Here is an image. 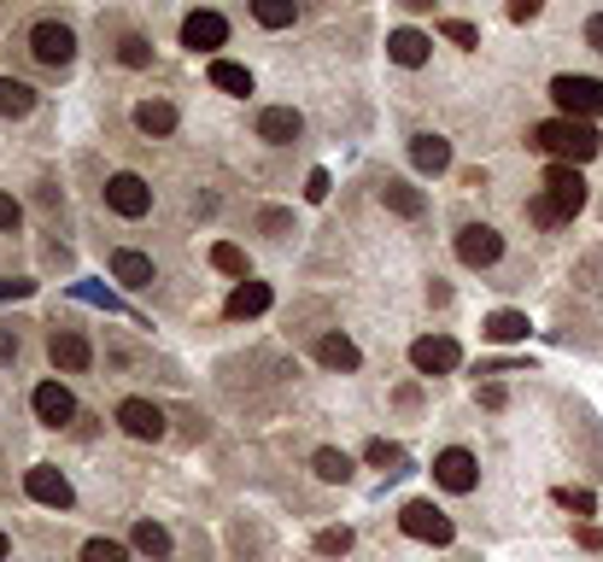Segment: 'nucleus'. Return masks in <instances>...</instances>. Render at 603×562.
Listing matches in <instances>:
<instances>
[{
    "instance_id": "nucleus-1",
    "label": "nucleus",
    "mask_w": 603,
    "mask_h": 562,
    "mask_svg": "<svg viewBox=\"0 0 603 562\" xmlns=\"http://www.w3.org/2000/svg\"><path fill=\"white\" fill-rule=\"evenodd\" d=\"M533 147L550 152L557 164H585V159H598V147H603V135L585 124V117H550V124L533 129Z\"/></svg>"
},
{
    "instance_id": "nucleus-2",
    "label": "nucleus",
    "mask_w": 603,
    "mask_h": 562,
    "mask_svg": "<svg viewBox=\"0 0 603 562\" xmlns=\"http://www.w3.org/2000/svg\"><path fill=\"white\" fill-rule=\"evenodd\" d=\"M550 94H557V106H562V117H603V82L598 77H557L550 82Z\"/></svg>"
},
{
    "instance_id": "nucleus-3",
    "label": "nucleus",
    "mask_w": 603,
    "mask_h": 562,
    "mask_svg": "<svg viewBox=\"0 0 603 562\" xmlns=\"http://www.w3.org/2000/svg\"><path fill=\"white\" fill-rule=\"evenodd\" d=\"M399 527H405L410 539H422V544H452V534H457L452 516H445V509H434L428 498L405 504V509H399Z\"/></svg>"
},
{
    "instance_id": "nucleus-4",
    "label": "nucleus",
    "mask_w": 603,
    "mask_h": 562,
    "mask_svg": "<svg viewBox=\"0 0 603 562\" xmlns=\"http://www.w3.org/2000/svg\"><path fill=\"white\" fill-rule=\"evenodd\" d=\"M410 364H417L422 375H452L463 364V346L452 334H422L417 346H410Z\"/></svg>"
},
{
    "instance_id": "nucleus-5",
    "label": "nucleus",
    "mask_w": 603,
    "mask_h": 562,
    "mask_svg": "<svg viewBox=\"0 0 603 562\" xmlns=\"http://www.w3.org/2000/svg\"><path fill=\"white\" fill-rule=\"evenodd\" d=\"M545 199H550L562 217H574V211L585 206V176H580L574 164H550V170H545Z\"/></svg>"
},
{
    "instance_id": "nucleus-6",
    "label": "nucleus",
    "mask_w": 603,
    "mask_h": 562,
    "mask_svg": "<svg viewBox=\"0 0 603 562\" xmlns=\"http://www.w3.org/2000/svg\"><path fill=\"white\" fill-rule=\"evenodd\" d=\"M30 54H36L42 65H54V71H59V65H71V59H77V36H71L65 24H54V19H47V24H36V30H30Z\"/></svg>"
},
{
    "instance_id": "nucleus-7",
    "label": "nucleus",
    "mask_w": 603,
    "mask_h": 562,
    "mask_svg": "<svg viewBox=\"0 0 603 562\" xmlns=\"http://www.w3.org/2000/svg\"><path fill=\"white\" fill-rule=\"evenodd\" d=\"M106 206L117 217H147L152 211V187L141 176H129V170H117V176L106 182Z\"/></svg>"
},
{
    "instance_id": "nucleus-8",
    "label": "nucleus",
    "mask_w": 603,
    "mask_h": 562,
    "mask_svg": "<svg viewBox=\"0 0 603 562\" xmlns=\"http://www.w3.org/2000/svg\"><path fill=\"white\" fill-rule=\"evenodd\" d=\"M457 259H463V264H475V269L498 264V259H504V234L487 229V223H469V229L457 234Z\"/></svg>"
},
{
    "instance_id": "nucleus-9",
    "label": "nucleus",
    "mask_w": 603,
    "mask_h": 562,
    "mask_svg": "<svg viewBox=\"0 0 603 562\" xmlns=\"http://www.w3.org/2000/svg\"><path fill=\"white\" fill-rule=\"evenodd\" d=\"M434 481L445 486V492H475V481H480V463L463 446H452V451H440L434 457Z\"/></svg>"
},
{
    "instance_id": "nucleus-10",
    "label": "nucleus",
    "mask_w": 603,
    "mask_h": 562,
    "mask_svg": "<svg viewBox=\"0 0 603 562\" xmlns=\"http://www.w3.org/2000/svg\"><path fill=\"white\" fill-rule=\"evenodd\" d=\"M24 492H30V498H36V504H47V509H71V504H77L71 481H65L59 469H47V463L24 474Z\"/></svg>"
},
{
    "instance_id": "nucleus-11",
    "label": "nucleus",
    "mask_w": 603,
    "mask_h": 562,
    "mask_svg": "<svg viewBox=\"0 0 603 562\" xmlns=\"http://www.w3.org/2000/svg\"><path fill=\"white\" fill-rule=\"evenodd\" d=\"M229 42V24L217 19V12H187L182 19V47H194V54H212V47Z\"/></svg>"
},
{
    "instance_id": "nucleus-12",
    "label": "nucleus",
    "mask_w": 603,
    "mask_h": 562,
    "mask_svg": "<svg viewBox=\"0 0 603 562\" xmlns=\"http://www.w3.org/2000/svg\"><path fill=\"white\" fill-rule=\"evenodd\" d=\"M117 422H124V434H135V439H159L164 434V411L147 404V399H124L117 404Z\"/></svg>"
},
{
    "instance_id": "nucleus-13",
    "label": "nucleus",
    "mask_w": 603,
    "mask_h": 562,
    "mask_svg": "<svg viewBox=\"0 0 603 562\" xmlns=\"http://www.w3.org/2000/svg\"><path fill=\"white\" fill-rule=\"evenodd\" d=\"M47 352H54V364L59 369H89L94 364V346H89V340H82L77 329H54V340H47Z\"/></svg>"
},
{
    "instance_id": "nucleus-14",
    "label": "nucleus",
    "mask_w": 603,
    "mask_h": 562,
    "mask_svg": "<svg viewBox=\"0 0 603 562\" xmlns=\"http://www.w3.org/2000/svg\"><path fill=\"white\" fill-rule=\"evenodd\" d=\"M36 416L47 422V428H65V422L77 416V399L65 393L59 381H42V387H36Z\"/></svg>"
},
{
    "instance_id": "nucleus-15",
    "label": "nucleus",
    "mask_w": 603,
    "mask_h": 562,
    "mask_svg": "<svg viewBox=\"0 0 603 562\" xmlns=\"http://www.w3.org/2000/svg\"><path fill=\"white\" fill-rule=\"evenodd\" d=\"M299 129H305V117L293 112V106H270V112H258V135H264V141H299Z\"/></svg>"
},
{
    "instance_id": "nucleus-16",
    "label": "nucleus",
    "mask_w": 603,
    "mask_h": 562,
    "mask_svg": "<svg viewBox=\"0 0 603 562\" xmlns=\"http://www.w3.org/2000/svg\"><path fill=\"white\" fill-rule=\"evenodd\" d=\"M264 311H270V282H252V276H247V282L229 294V317L247 322V317H264Z\"/></svg>"
},
{
    "instance_id": "nucleus-17",
    "label": "nucleus",
    "mask_w": 603,
    "mask_h": 562,
    "mask_svg": "<svg viewBox=\"0 0 603 562\" xmlns=\"http://www.w3.org/2000/svg\"><path fill=\"white\" fill-rule=\"evenodd\" d=\"M410 164L440 176V170L452 164V141H445V135H417V141H410Z\"/></svg>"
},
{
    "instance_id": "nucleus-18",
    "label": "nucleus",
    "mask_w": 603,
    "mask_h": 562,
    "mask_svg": "<svg viewBox=\"0 0 603 562\" xmlns=\"http://www.w3.org/2000/svg\"><path fill=\"white\" fill-rule=\"evenodd\" d=\"M428 47L434 42H428L422 30H392L387 36V54H392V65H405V71H417V65L428 59Z\"/></svg>"
},
{
    "instance_id": "nucleus-19",
    "label": "nucleus",
    "mask_w": 603,
    "mask_h": 562,
    "mask_svg": "<svg viewBox=\"0 0 603 562\" xmlns=\"http://www.w3.org/2000/svg\"><path fill=\"white\" fill-rule=\"evenodd\" d=\"M112 276L124 282V287H147V282H152V259H147V252L117 246V252H112Z\"/></svg>"
},
{
    "instance_id": "nucleus-20",
    "label": "nucleus",
    "mask_w": 603,
    "mask_h": 562,
    "mask_svg": "<svg viewBox=\"0 0 603 562\" xmlns=\"http://www.w3.org/2000/svg\"><path fill=\"white\" fill-rule=\"evenodd\" d=\"M205 77H212V89H223V94H240V100L252 94V71H247V65H235V59H212V71H205Z\"/></svg>"
},
{
    "instance_id": "nucleus-21",
    "label": "nucleus",
    "mask_w": 603,
    "mask_h": 562,
    "mask_svg": "<svg viewBox=\"0 0 603 562\" xmlns=\"http://www.w3.org/2000/svg\"><path fill=\"white\" fill-rule=\"evenodd\" d=\"M36 112V89L19 77H0V117H30Z\"/></svg>"
},
{
    "instance_id": "nucleus-22",
    "label": "nucleus",
    "mask_w": 603,
    "mask_h": 562,
    "mask_svg": "<svg viewBox=\"0 0 603 562\" xmlns=\"http://www.w3.org/2000/svg\"><path fill=\"white\" fill-rule=\"evenodd\" d=\"M317 357H322V364H329V369H357V364H364V352H357L346 334H322Z\"/></svg>"
},
{
    "instance_id": "nucleus-23",
    "label": "nucleus",
    "mask_w": 603,
    "mask_h": 562,
    "mask_svg": "<svg viewBox=\"0 0 603 562\" xmlns=\"http://www.w3.org/2000/svg\"><path fill=\"white\" fill-rule=\"evenodd\" d=\"M135 124L147 135H170L177 129V106H170V100H141V106H135Z\"/></svg>"
},
{
    "instance_id": "nucleus-24",
    "label": "nucleus",
    "mask_w": 603,
    "mask_h": 562,
    "mask_svg": "<svg viewBox=\"0 0 603 562\" xmlns=\"http://www.w3.org/2000/svg\"><path fill=\"white\" fill-rule=\"evenodd\" d=\"M527 329H533V322H527L522 311H492V317H487V340H498V346H510V340H527Z\"/></svg>"
},
{
    "instance_id": "nucleus-25",
    "label": "nucleus",
    "mask_w": 603,
    "mask_h": 562,
    "mask_svg": "<svg viewBox=\"0 0 603 562\" xmlns=\"http://www.w3.org/2000/svg\"><path fill=\"white\" fill-rule=\"evenodd\" d=\"M382 199H387V211H399V217H422V206H428V199H422L410 182H387Z\"/></svg>"
},
{
    "instance_id": "nucleus-26",
    "label": "nucleus",
    "mask_w": 603,
    "mask_h": 562,
    "mask_svg": "<svg viewBox=\"0 0 603 562\" xmlns=\"http://www.w3.org/2000/svg\"><path fill=\"white\" fill-rule=\"evenodd\" d=\"M311 469L322 474V481H340V486L352 481V457H346V451H334V446H322V451L311 457Z\"/></svg>"
},
{
    "instance_id": "nucleus-27",
    "label": "nucleus",
    "mask_w": 603,
    "mask_h": 562,
    "mask_svg": "<svg viewBox=\"0 0 603 562\" xmlns=\"http://www.w3.org/2000/svg\"><path fill=\"white\" fill-rule=\"evenodd\" d=\"M293 12H299L293 0H252V19L264 24V30H287V24H293Z\"/></svg>"
},
{
    "instance_id": "nucleus-28",
    "label": "nucleus",
    "mask_w": 603,
    "mask_h": 562,
    "mask_svg": "<svg viewBox=\"0 0 603 562\" xmlns=\"http://www.w3.org/2000/svg\"><path fill=\"white\" fill-rule=\"evenodd\" d=\"M135 551L141 557H170V534L159 521H135Z\"/></svg>"
},
{
    "instance_id": "nucleus-29",
    "label": "nucleus",
    "mask_w": 603,
    "mask_h": 562,
    "mask_svg": "<svg viewBox=\"0 0 603 562\" xmlns=\"http://www.w3.org/2000/svg\"><path fill=\"white\" fill-rule=\"evenodd\" d=\"M212 264L223 269V276H240V282L252 276V269H247V252H240L235 241H217V246H212Z\"/></svg>"
},
{
    "instance_id": "nucleus-30",
    "label": "nucleus",
    "mask_w": 603,
    "mask_h": 562,
    "mask_svg": "<svg viewBox=\"0 0 603 562\" xmlns=\"http://www.w3.org/2000/svg\"><path fill=\"white\" fill-rule=\"evenodd\" d=\"M364 457H369L375 469H387V474H399V469H405V451L392 446V439H369V451H364Z\"/></svg>"
},
{
    "instance_id": "nucleus-31",
    "label": "nucleus",
    "mask_w": 603,
    "mask_h": 562,
    "mask_svg": "<svg viewBox=\"0 0 603 562\" xmlns=\"http://www.w3.org/2000/svg\"><path fill=\"white\" fill-rule=\"evenodd\" d=\"M82 562H129L124 544H112V539H89L82 544Z\"/></svg>"
},
{
    "instance_id": "nucleus-32",
    "label": "nucleus",
    "mask_w": 603,
    "mask_h": 562,
    "mask_svg": "<svg viewBox=\"0 0 603 562\" xmlns=\"http://www.w3.org/2000/svg\"><path fill=\"white\" fill-rule=\"evenodd\" d=\"M317 551L322 557H346L352 551V527H329V534H317Z\"/></svg>"
},
{
    "instance_id": "nucleus-33",
    "label": "nucleus",
    "mask_w": 603,
    "mask_h": 562,
    "mask_svg": "<svg viewBox=\"0 0 603 562\" xmlns=\"http://www.w3.org/2000/svg\"><path fill=\"white\" fill-rule=\"evenodd\" d=\"M445 42H457V47H480V30H475V24H463V19H445Z\"/></svg>"
},
{
    "instance_id": "nucleus-34",
    "label": "nucleus",
    "mask_w": 603,
    "mask_h": 562,
    "mask_svg": "<svg viewBox=\"0 0 603 562\" xmlns=\"http://www.w3.org/2000/svg\"><path fill=\"white\" fill-rule=\"evenodd\" d=\"M147 59H152V47H147L141 36H124V65H135V71H141Z\"/></svg>"
},
{
    "instance_id": "nucleus-35",
    "label": "nucleus",
    "mask_w": 603,
    "mask_h": 562,
    "mask_svg": "<svg viewBox=\"0 0 603 562\" xmlns=\"http://www.w3.org/2000/svg\"><path fill=\"white\" fill-rule=\"evenodd\" d=\"M557 504L580 509V516H592V509H598V498H592V492H574V486H568V492H557Z\"/></svg>"
},
{
    "instance_id": "nucleus-36",
    "label": "nucleus",
    "mask_w": 603,
    "mask_h": 562,
    "mask_svg": "<svg viewBox=\"0 0 603 562\" xmlns=\"http://www.w3.org/2000/svg\"><path fill=\"white\" fill-rule=\"evenodd\" d=\"M527 211H533V223H568V217H562L557 206H550V199H545V194H539V199H533V206H527Z\"/></svg>"
},
{
    "instance_id": "nucleus-37",
    "label": "nucleus",
    "mask_w": 603,
    "mask_h": 562,
    "mask_svg": "<svg viewBox=\"0 0 603 562\" xmlns=\"http://www.w3.org/2000/svg\"><path fill=\"white\" fill-rule=\"evenodd\" d=\"M539 7H545V0H510V19L527 24V19H539Z\"/></svg>"
},
{
    "instance_id": "nucleus-38",
    "label": "nucleus",
    "mask_w": 603,
    "mask_h": 562,
    "mask_svg": "<svg viewBox=\"0 0 603 562\" xmlns=\"http://www.w3.org/2000/svg\"><path fill=\"white\" fill-rule=\"evenodd\" d=\"M19 199H12V194H0V229H19Z\"/></svg>"
},
{
    "instance_id": "nucleus-39",
    "label": "nucleus",
    "mask_w": 603,
    "mask_h": 562,
    "mask_svg": "<svg viewBox=\"0 0 603 562\" xmlns=\"http://www.w3.org/2000/svg\"><path fill=\"white\" fill-rule=\"evenodd\" d=\"M305 194H311V199H329V170H311V182H305Z\"/></svg>"
},
{
    "instance_id": "nucleus-40",
    "label": "nucleus",
    "mask_w": 603,
    "mask_h": 562,
    "mask_svg": "<svg viewBox=\"0 0 603 562\" xmlns=\"http://www.w3.org/2000/svg\"><path fill=\"white\" fill-rule=\"evenodd\" d=\"M12 357H19V334L0 329V364H12Z\"/></svg>"
},
{
    "instance_id": "nucleus-41",
    "label": "nucleus",
    "mask_w": 603,
    "mask_h": 562,
    "mask_svg": "<svg viewBox=\"0 0 603 562\" xmlns=\"http://www.w3.org/2000/svg\"><path fill=\"white\" fill-rule=\"evenodd\" d=\"M585 47H592V54H603V12H598L592 24H585Z\"/></svg>"
},
{
    "instance_id": "nucleus-42",
    "label": "nucleus",
    "mask_w": 603,
    "mask_h": 562,
    "mask_svg": "<svg viewBox=\"0 0 603 562\" xmlns=\"http://www.w3.org/2000/svg\"><path fill=\"white\" fill-rule=\"evenodd\" d=\"M30 287H36V282H0V299H24Z\"/></svg>"
},
{
    "instance_id": "nucleus-43",
    "label": "nucleus",
    "mask_w": 603,
    "mask_h": 562,
    "mask_svg": "<svg viewBox=\"0 0 603 562\" xmlns=\"http://www.w3.org/2000/svg\"><path fill=\"white\" fill-rule=\"evenodd\" d=\"M580 544H585V551H603V527H585Z\"/></svg>"
},
{
    "instance_id": "nucleus-44",
    "label": "nucleus",
    "mask_w": 603,
    "mask_h": 562,
    "mask_svg": "<svg viewBox=\"0 0 603 562\" xmlns=\"http://www.w3.org/2000/svg\"><path fill=\"white\" fill-rule=\"evenodd\" d=\"M405 7H410V12H428V7H434V0H405Z\"/></svg>"
},
{
    "instance_id": "nucleus-45",
    "label": "nucleus",
    "mask_w": 603,
    "mask_h": 562,
    "mask_svg": "<svg viewBox=\"0 0 603 562\" xmlns=\"http://www.w3.org/2000/svg\"><path fill=\"white\" fill-rule=\"evenodd\" d=\"M7 551H12V544H7V534H0V562H7Z\"/></svg>"
}]
</instances>
